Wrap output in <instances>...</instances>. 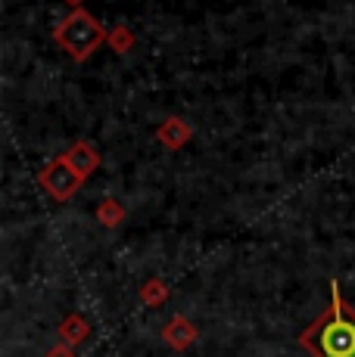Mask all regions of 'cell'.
<instances>
[{"mask_svg": "<svg viewBox=\"0 0 355 357\" xmlns=\"http://www.w3.org/2000/svg\"><path fill=\"white\" fill-rule=\"evenodd\" d=\"M299 345L312 357H355V307L343 301L337 283H331V307L299 335Z\"/></svg>", "mask_w": 355, "mask_h": 357, "instance_id": "cell-1", "label": "cell"}, {"mask_svg": "<svg viewBox=\"0 0 355 357\" xmlns=\"http://www.w3.org/2000/svg\"><path fill=\"white\" fill-rule=\"evenodd\" d=\"M106 34H109V29H103L100 19L94 16V13H87L85 6L72 10L69 16H63L53 25V40L59 44L63 53H69L75 63L91 59V53L97 50L100 44H106Z\"/></svg>", "mask_w": 355, "mask_h": 357, "instance_id": "cell-2", "label": "cell"}, {"mask_svg": "<svg viewBox=\"0 0 355 357\" xmlns=\"http://www.w3.org/2000/svg\"><path fill=\"white\" fill-rule=\"evenodd\" d=\"M38 183L53 202H69V199L85 187V177L66 162V155H57V159H50L41 168Z\"/></svg>", "mask_w": 355, "mask_h": 357, "instance_id": "cell-3", "label": "cell"}, {"mask_svg": "<svg viewBox=\"0 0 355 357\" xmlns=\"http://www.w3.org/2000/svg\"><path fill=\"white\" fill-rule=\"evenodd\" d=\"M156 140L175 153V149H184L194 140V128H190L181 115H168V119H162L159 125H156Z\"/></svg>", "mask_w": 355, "mask_h": 357, "instance_id": "cell-4", "label": "cell"}, {"mask_svg": "<svg viewBox=\"0 0 355 357\" xmlns=\"http://www.w3.org/2000/svg\"><path fill=\"white\" fill-rule=\"evenodd\" d=\"M63 155H66V162H69L81 177H85V181L100 168V153H97V146H94L91 140H78L75 146L66 149Z\"/></svg>", "mask_w": 355, "mask_h": 357, "instance_id": "cell-5", "label": "cell"}, {"mask_svg": "<svg viewBox=\"0 0 355 357\" xmlns=\"http://www.w3.org/2000/svg\"><path fill=\"white\" fill-rule=\"evenodd\" d=\"M162 339H166V345H172L175 351H184V348H190V345H194V339H196V329L190 326V320L175 317L172 324H168L166 329H162Z\"/></svg>", "mask_w": 355, "mask_h": 357, "instance_id": "cell-6", "label": "cell"}, {"mask_svg": "<svg viewBox=\"0 0 355 357\" xmlns=\"http://www.w3.org/2000/svg\"><path fill=\"white\" fill-rule=\"evenodd\" d=\"M106 44L113 53H119V56H125V53L134 50V44H138V38H134V31L128 29V25H113L106 34Z\"/></svg>", "mask_w": 355, "mask_h": 357, "instance_id": "cell-7", "label": "cell"}, {"mask_svg": "<svg viewBox=\"0 0 355 357\" xmlns=\"http://www.w3.org/2000/svg\"><path fill=\"white\" fill-rule=\"evenodd\" d=\"M97 221L103 224V227H119V224L125 221V205H122L119 199H103V202L97 205Z\"/></svg>", "mask_w": 355, "mask_h": 357, "instance_id": "cell-8", "label": "cell"}, {"mask_svg": "<svg viewBox=\"0 0 355 357\" xmlns=\"http://www.w3.org/2000/svg\"><path fill=\"white\" fill-rule=\"evenodd\" d=\"M87 333H91V329H87V324L78 317V314L66 317V320H63V326H59V335L66 339V345H72V342H85V339H87Z\"/></svg>", "mask_w": 355, "mask_h": 357, "instance_id": "cell-9", "label": "cell"}, {"mask_svg": "<svg viewBox=\"0 0 355 357\" xmlns=\"http://www.w3.org/2000/svg\"><path fill=\"white\" fill-rule=\"evenodd\" d=\"M140 298L147 301L150 307H159L162 301L168 298V286L162 283V280H147V283H143V289H140Z\"/></svg>", "mask_w": 355, "mask_h": 357, "instance_id": "cell-10", "label": "cell"}, {"mask_svg": "<svg viewBox=\"0 0 355 357\" xmlns=\"http://www.w3.org/2000/svg\"><path fill=\"white\" fill-rule=\"evenodd\" d=\"M47 357H72V351H69V345H57Z\"/></svg>", "mask_w": 355, "mask_h": 357, "instance_id": "cell-11", "label": "cell"}, {"mask_svg": "<svg viewBox=\"0 0 355 357\" xmlns=\"http://www.w3.org/2000/svg\"><path fill=\"white\" fill-rule=\"evenodd\" d=\"M63 3H69L72 10H81V6H85V0H63Z\"/></svg>", "mask_w": 355, "mask_h": 357, "instance_id": "cell-12", "label": "cell"}]
</instances>
